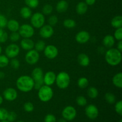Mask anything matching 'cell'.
Listing matches in <instances>:
<instances>
[{"label":"cell","mask_w":122,"mask_h":122,"mask_svg":"<svg viewBox=\"0 0 122 122\" xmlns=\"http://www.w3.org/2000/svg\"><path fill=\"white\" fill-rule=\"evenodd\" d=\"M35 82L32 77L28 75H22L16 81V86L20 91L29 92L34 88Z\"/></svg>","instance_id":"6da1fadb"},{"label":"cell","mask_w":122,"mask_h":122,"mask_svg":"<svg viewBox=\"0 0 122 122\" xmlns=\"http://www.w3.org/2000/svg\"><path fill=\"white\" fill-rule=\"evenodd\" d=\"M122 52L117 48H109L105 54V60L109 65L112 66H116L122 61Z\"/></svg>","instance_id":"7a4b0ae2"},{"label":"cell","mask_w":122,"mask_h":122,"mask_svg":"<svg viewBox=\"0 0 122 122\" xmlns=\"http://www.w3.org/2000/svg\"><path fill=\"white\" fill-rule=\"evenodd\" d=\"M53 90L50 86L44 85L38 89V98L42 102H46L50 101L53 97Z\"/></svg>","instance_id":"3957f363"},{"label":"cell","mask_w":122,"mask_h":122,"mask_svg":"<svg viewBox=\"0 0 122 122\" xmlns=\"http://www.w3.org/2000/svg\"><path fill=\"white\" fill-rule=\"evenodd\" d=\"M57 86L61 89L68 88L70 83V77L69 73L65 71H61L56 75V82Z\"/></svg>","instance_id":"277c9868"},{"label":"cell","mask_w":122,"mask_h":122,"mask_svg":"<svg viewBox=\"0 0 122 122\" xmlns=\"http://www.w3.org/2000/svg\"><path fill=\"white\" fill-rule=\"evenodd\" d=\"M44 72L41 68L36 67L33 70L32 72V79L35 82L34 88L35 89H38L42 85H44Z\"/></svg>","instance_id":"5b68a950"},{"label":"cell","mask_w":122,"mask_h":122,"mask_svg":"<svg viewBox=\"0 0 122 122\" xmlns=\"http://www.w3.org/2000/svg\"><path fill=\"white\" fill-rule=\"evenodd\" d=\"M45 21V16L42 13L39 12L34 13L30 17L31 25L35 28L40 29L43 25H44Z\"/></svg>","instance_id":"8992f818"},{"label":"cell","mask_w":122,"mask_h":122,"mask_svg":"<svg viewBox=\"0 0 122 122\" xmlns=\"http://www.w3.org/2000/svg\"><path fill=\"white\" fill-rule=\"evenodd\" d=\"M18 32L23 38H30L34 35V27L29 24H23L20 26Z\"/></svg>","instance_id":"52a82bcc"},{"label":"cell","mask_w":122,"mask_h":122,"mask_svg":"<svg viewBox=\"0 0 122 122\" xmlns=\"http://www.w3.org/2000/svg\"><path fill=\"white\" fill-rule=\"evenodd\" d=\"M77 115V112L75 107L69 106L66 107L62 111V116L67 121L74 120Z\"/></svg>","instance_id":"ba28073f"},{"label":"cell","mask_w":122,"mask_h":122,"mask_svg":"<svg viewBox=\"0 0 122 122\" xmlns=\"http://www.w3.org/2000/svg\"><path fill=\"white\" fill-rule=\"evenodd\" d=\"M39 60V52L33 49L27 51V52L25 55V61H26V63L30 65L35 64L36 63H38Z\"/></svg>","instance_id":"9c48e42d"},{"label":"cell","mask_w":122,"mask_h":122,"mask_svg":"<svg viewBox=\"0 0 122 122\" xmlns=\"http://www.w3.org/2000/svg\"><path fill=\"white\" fill-rule=\"evenodd\" d=\"M5 52L8 58H15L20 53V47L15 44H11L6 47Z\"/></svg>","instance_id":"30bf717a"},{"label":"cell","mask_w":122,"mask_h":122,"mask_svg":"<svg viewBox=\"0 0 122 122\" xmlns=\"http://www.w3.org/2000/svg\"><path fill=\"white\" fill-rule=\"evenodd\" d=\"M43 51L45 57L48 59H54L58 54V49L54 45H47Z\"/></svg>","instance_id":"8fae6325"},{"label":"cell","mask_w":122,"mask_h":122,"mask_svg":"<svg viewBox=\"0 0 122 122\" xmlns=\"http://www.w3.org/2000/svg\"><path fill=\"white\" fill-rule=\"evenodd\" d=\"M85 114L89 119L94 120L98 116V108L95 105L89 104L85 108Z\"/></svg>","instance_id":"7c38bea8"},{"label":"cell","mask_w":122,"mask_h":122,"mask_svg":"<svg viewBox=\"0 0 122 122\" xmlns=\"http://www.w3.org/2000/svg\"><path fill=\"white\" fill-rule=\"evenodd\" d=\"M54 32V30L53 27L50 25H43L39 30V35L44 39H48L51 38L53 35Z\"/></svg>","instance_id":"4fadbf2b"},{"label":"cell","mask_w":122,"mask_h":122,"mask_svg":"<svg viewBox=\"0 0 122 122\" xmlns=\"http://www.w3.org/2000/svg\"><path fill=\"white\" fill-rule=\"evenodd\" d=\"M4 98L8 101H13L17 98V92L14 88H8L3 92Z\"/></svg>","instance_id":"5bb4252c"},{"label":"cell","mask_w":122,"mask_h":122,"mask_svg":"<svg viewBox=\"0 0 122 122\" xmlns=\"http://www.w3.org/2000/svg\"><path fill=\"white\" fill-rule=\"evenodd\" d=\"M76 42L79 44H83L88 42L90 39V35L89 32L86 30H82L79 32L75 36Z\"/></svg>","instance_id":"9a60e30c"},{"label":"cell","mask_w":122,"mask_h":122,"mask_svg":"<svg viewBox=\"0 0 122 122\" xmlns=\"http://www.w3.org/2000/svg\"><path fill=\"white\" fill-rule=\"evenodd\" d=\"M44 83L45 85L50 86L54 84L56 82V75L54 71H47L45 75H44Z\"/></svg>","instance_id":"2e32d148"},{"label":"cell","mask_w":122,"mask_h":122,"mask_svg":"<svg viewBox=\"0 0 122 122\" xmlns=\"http://www.w3.org/2000/svg\"><path fill=\"white\" fill-rule=\"evenodd\" d=\"M35 43L30 38H23L20 42V46L23 50L29 51L34 48Z\"/></svg>","instance_id":"e0dca14e"},{"label":"cell","mask_w":122,"mask_h":122,"mask_svg":"<svg viewBox=\"0 0 122 122\" xmlns=\"http://www.w3.org/2000/svg\"><path fill=\"white\" fill-rule=\"evenodd\" d=\"M115 44V39L114 36L111 35H107L102 40V44L104 46L107 48H111L113 46V45Z\"/></svg>","instance_id":"ac0fdd59"},{"label":"cell","mask_w":122,"mask_h":122,"mask_svg":"<svg viewBox=\"0 0 122 122\" xmlns=\"http://www.w3.org/2000/svg\"><path fill=\"white\" fill-rule=\"evenodd\" d=\"M77 61L78 63L81 66L87 67L89 66L90 63V59L88 55L84 53H81L77 57Z\"/></svg>","instance_id":"d6986e66"},{"label":"cell","mask_w":122,"mask_h":122,"mask_svg":"<svg viewBox=\"0 0 122 122\" xmlns=\"http://www.w3.org/2000/svg\"><path fill=\"white\" fill-rule=\"evenodd\" d=\"M7 27H8V30L11 32H18L20 27V25L18 21L14 20V19H11L8 20L7 22Z\"/></svg>","instance_id":"ffe728a7"},{"label":"cell","mask_w":122,"mask_h":122,"mask_svg":"<svg viewBox=\"0 0 122 122\" xmlns=\"http://www.w3.org/2000/svg\"><path fill=\"white\" fill-rule=\"evenodd\" d=\"M69 7V4L65 0H61L58 1L56 5V10L60 13H63L66 11Z\"/></svg>","instance_id":"44dd1931"},{"label":"cell","mask_w":122,"mask_h":122,"mask_svg":"<svg viewBox=\"0 0 122 122\" xmlns=\"http://www.w3.org/2000/svg\"><path fill=\"white\" fill-rule=\"evenodd\" d=\"M88 5L85 2H80L76 7V11L79 15H83L88 10Z\"/></svg>","instance_id":"7402d4cb"},{"label":"cell","mask_w":122,"mask_h":122,"mask_svg":"<svg viewBox=\"0 0 122 122\" xmlns=\"http://www.w3.org/2000/svg\"><path fill=\"white\" fill-rule=\"evenodd\" d=\"M20 16L22 18H23L24 19H29L32 15L31 8L27 7V6L22 7L20 11Z\"/></svg>","instance_id":"603a6c76"},{"label":"cell","mask_w":122,"mask_h":122,"mask_svg":"<svg viewBox=\"0 0 122 122\" xmlns=\"http://www.w3.org/2000/svg\"><path fill=\"white\" fill-rule=\"evenodd\" d=\"M113 83L118 88H122V73L119 72L116 74L113 77Z\"/></svg>","instance_id":"cb8c5ba5"},{"label":"cell","mask_w":122,"mask_h":122,"mask_svg":"<svg viewBox=\"0 0 122 122\" xmlns=\"http://www.w3.org/2000/svg\"><path fill=\"white\" fill-rule=\"evenodd\" d=\"M111 25L115 29L122 27V15H116L112 19L111 21Z\"/></svg>","instance_id":"d4e9b609"},{"label":"cell","mask_w":122,"mask_h":122,"mask_svg":"<svg viewBox=\"0 0 122 122\" xmlns=\"http://www.w3.org/2000/svg\"><path fill=\"white\" fill-rule=\"evenodd\" d=\"M88 95L89 98L92 99H95L98 95V91L96 88L94 86H91L88 89Z\"/></svg>","instance_id":"484cf974"},{"label":"cell","mask_w":122,"mask_h":122,"mask_svg":"<svg viewBox=\"0 0 122 122\" xmlns=\"http://www.w3.org/2000/svg\"><path fill=\"white\" fill-rule=\"evenodd\" d=\"M89 85V81L86 77H82L77 81V85L81 89H85Z\"/></svg>","instance_id":"4316f807"},{"label":"cell","mask_w":122,"mask_h":122,"mask_svg":"<svg viewBox=\"0 0 122 122\" xmlns=\"http://www.w3.org/2000/svg\"><path fill=\"white\" fill-rule=\"evenodd\" d=\"M105 100L110 104H113L116 102V98L113 93L107 92L105 94Z\"/></svg>","instance_id":"83f0119b"},{"label":"cell","mask_w":122,"mask_h":122,"mask_svg":"<svg viewBox=\"0 0 122 122\" xmlns=\"http://www.w3.org/2000/svg\"><path fill=\"white\" fill-rule=\"evenodd\" d=\"M45 46H46V44H45V42L42 40L38 41V42H36V43L34 45L35 50L38 52H41V51H44Z\"/></svg>","instance_id":"f1b7e54d"},{"label":"cell","mask_w":122,"mask_h":122,"mask_svg":"<svg viewBox=\"0 0 122 122\" xmlns=\"http://www.w3.org/2000/svg\"><path fill=\"white\" fill-rule=\"evenodd\" d=\"M76 23L74 20L71 19H66L63 21V26L67 29H73L76 26Z\"/></svg>","instance_id":"f546056e"},{"label":"cell","mask_w":122,"mask_h":122,"mask_svg":"<svg viewBox=\"0 0 122 122\" xmlns=\"http://www.w3.org/2000/svg\"><path fill=\"white\" fill-rule=\"evenodd\" d=\"M10 63L9 58L5 55H0V68L7 67Z\"/></svg>","instance_id":"4dcf8cb0"},{"label":"cell","mask_w":122,"mask_h":122,"mask_svg":"<svg viewBox=\"0 0 122 122\" xmlns=\"http://www.w3.org/2000/svg\"><path fill=\"white\" fill-rule=\"evenodd\" d=\"M26 6L30 8H35L39 5V0H25Z\"/></svg>","instance_id":"1f68e13d"},{"label":"cell","mask_w":122,"mask_h":122,"mask_svg":"<svg viewBox=\"0 0 122 122\" xmlns=\"http://www.w3.org/2000/svg\"><path fill=\"white\" fill-rule=\"evenodd\" d=\"M8 33L4 29L0 28V43H5L8 40Z\"/></svg>","instance_id":"d6a6232c"},{"label":"cell","mask_w":122,"mask_h":122,"mask_svg":"<svg viewBox=\"0 0 122 122\" xmlns=\"http://www.w3.org/2000/svg\"><path fill=\"white\" fill-rule=\"evenodd\" d=\"M53 10V7L50 4H45L42 8V14L44 15H50Z\"/></svg>","instance_id":"836d02e7"},{"label":"cell","mask_w":122,"mask_h":122,"mask_svg":"<svg viewBox=\"0 0 122 122\" xmlns=\"http://www.w3.org/2000/svg\"><path fill=\"white\" fill-rule=\"evenodd\" d=\"M76 103L81 107L85 106L87 104V100L85 97L79 96L76 98Z\"/></svg>","instance_id":"e575fe53"},{"label":"cell","mask_w":122,"mask_h":122,"mask_svg":"<svg viewBox=\"0 0 122 122\" xmlns=\"http://www.w3.org/2000/svg\"><path fill=\"white\" fill-rule=\"evenodd\" d=\"M23 108L25 112H27V113H30V112H33V110H34V106L32 102H27L25 103Z\"/></svg>","instance_id":"d590c367"},{"label":"cell","mask_w":122,"mask_h":122,"mask_svg":"<svg viewBox=\"0 0 122 122\" xmlns=\"http://www.w3.org/2000/svg\"><path fill=\"white\" fill-rule=\"evenodd\" d=\"M8 112L4 108H0V121L7 120Z\"/></svg>","instance_id":"8d00e7d4"},{"label":"cell","mask_w":122,"mask_h":122,"mask_svg":"<svg viewBox=\"0 0 122 122\" xmlns=\"http://www.w3.org/2000/svg\"><path fill=\"white\" fill-rule=\"evenodd\" d=\"M114 38L118 41L122 40V27L116 29L114 33Z\"/></svg>","instance_id":"74e56055"},{"label":"cell","mask_w":122,"mask_h":122,"mask_svg":"<svg viewBox=\"0 0 122 122\" xmlns=\"http://www.w3.org/2000/svg\"><path fill=\"white\" fill-rule=\"evenodd\" d=\"M114 108H115V111L120 116L122 115V101H117L116 102L115 106H114Z\"/></svg>","instance_id":"f35d334b"},{"label":"cell","mask_w":122,"mask_h":122,"mask_svg":"<svg viewBox=\"0 0 122 122\" xmlns=\"http://www.w3.org/2000/svg\"><path fill=\"white\" fill-rule=\"evenodd\" d=\"M20 37L21 36H20L19 32H14L11 33L10 36V39L11 41L15 42L18 41L20 39Z\"/></svg>","instance_id":"ab89813d"},{"label":"cell","mask_w":122,"mask_h":122,"mask_svg":"<svg viewBox=\"0 0 122 122\" xmlns=\"http://www.w3.org/2000/svg\"><path fill=\"white\" fill-rule=\"evenodd\" d=\"M10 66L14 69H18L20 66V61L19 60L15 58H12L11 60L10 61Z\"/></svg>","instance_id":"60d3db41"},{"label":"cell","mask_w":122,"mask_h":122,"mask_svg":"<svg viewBox=\"0 0 122 122\" xmlns=\"http://www.w3.org/2000/svg\"><path fill=\"white\" fill-rule=\"evenodd\" d=\"M58 17L56 15H51L48 19V25H50L51 26H54L57 25V23H58Z\"/></svg>","instance_id":"b9f144b4"},{"label":"cell","mask_w":122,"mask_h":122,"mask_svg":"<svg viewBox=\"0 0 122 122\" xmlns=\"http://www.w3.org/2000/svg\"><path fill=\"white\" fill-rule=\"evenodd\" d=\"M8 20L6 17L4 15H0V28L4 29L7 26Z\"/></svg>","instance_id":"7bdbcfd3"},{"label":"cell","mask_w":122,"mask_h":122,"mask_svg":"<svg viewBox=\"0 0 122 122\" xmlns=\"http://www.w3.org/2000/svg\"><path fill=\"white\" fill-rule=\"evenodd\" d=\"M17 117V114L15 113V112H8L7 120H8L9 122H13L16 120Z\"/></svg>","instance_id":"ee69618b"},{"label":"cell","mask_w":122,"mask_h":122,"mask_svg":"<svg viewBox=\"0 0 122 122\" xmlns=\"http://www.w3.org/2000/svg\"><path fill=\"white\" fill-rule=\"evenodd\" d=\"M44 122H57V120L54 114H48L44 118Z\"/></svg>","instance_id":"f6af8a7d"},{"label":"cell","mask_w":122,"mask_h":122,"mask_svg":"<svg viewBox=\"0 0 122 122\" xmlns=\"http://www.w3.org/2000/svg\"><path fill=\"white\" fill-rule=\"evenodd\" d=\"M96 2V0H85V3L88 5H92Z\"/></svg>","instance_id":"bcb514c9"},{"label":"cell","mask_w":122,"mask_h":122,"mask_svg":"<svg viewBox=\"0 0 122 122\" xmlns=\"http://www.w3.org/2000/svg\"><path fill=\"white\" fill-rule=\"evenodd\" d=\"M117 49L119 51H120V52H122V40L119 41V42H118Z\"/></svg>","instance_id":"7dc6e473"},{"label":"cell","mask_w":122,"mask_h":122,"mask_svg":"<svg viewBox=\"0 0 122 122\" xmlns=\"http://www.w3.org/2000/svg\"><path fill=\"white\" fill-rule=\"evenodd\" d=\"M5 77V73L2 71H0V79H2Z\"/></svg>","instance_id":"c3c4849f"},{"label":"cell","mask_w":122,"mask_h":122,"mask_svg":"<svg viewBox=\"0 0 122 122\" xmlns=\"http://www.w3.org/2000/svg\"><path fill=\"white\" fill-rule=\"evenodd\" d=\"M57 122H67V120H66L64 119H60L57 121Z\"/></svg>","instance_id":"681fc988"},{"label":"cell","mask_w":122,"mask_h":122,"mask_svg":"<svg viewBox=\"0 0 122 122\" xmlns=\"http://www.w3.org/2000/svg\"><path fill=\"white\" fill-rule=\"evenodd\" d=\"M3 102V98L1 95H0V105H1Z\"/></svg>","instance_id":"f907efd6"},{"label":"cell","mask_w":122,"mask_h":122,"mask_svg":"<svg viewBox=\"0 0 122 122\" xmlns=\"http://www.w3.org/2000/svg\"><path fill=\"white\" fill-rule=\"evenodd\" d=\"M2 47H1V45H0V55H1V52H2Z\"/></svg>","instance_id":"816d5d0a"},{"label":"cell","mask_w":122,"mask_h":122,"mask_svg":"<svg viewBox=\"0 0 122 122\" xmlns=\"http://www.w3.org/2000/svg\"><path fill=\"white\" fill-rule=\"evenodd\" d=\"M0 122H9L8 121V120H2V121H1Z\"/></svg>","instance_id":"f5cc1de1"},{"label":"cell","mask_w":122,"mask_h":122,"mask_svg":"<svg viewBox=\"0 0 122 122\" xmlns=\"http://www.w3.org/2000/svg\"><path fill=\"white\" fill-rule=\"evenodd\" d=\"M23 122V121H19V122Z\"/></svg>","instance_id":"db71d44e"},{"label":"cell","mask_w":122,"mask_h":122,"mask_svg":"<svg viewBox=\"0 0 122 122\" xmlns=\"http://www.w3.org/2000/svg\"><path fill=\"white\" fill-rule=\"evenodd\" d=\"M120 122H122V119H120Z\"/></svg>","instance_id":"11a10c76"},{"label":"cell","mask_w":122,"mask_h":122,"mask_svg":"<svg viewBox=\"0 0 122 122\" xmlns=\"http://www.w3.org/2000/svg\"><path fill=\"white\" fill-rule=\"evenodd\" d=\"M0 15H1V13H0Z\"/></svg>","instance_id":"9f6ffc18"}]
</instances>
